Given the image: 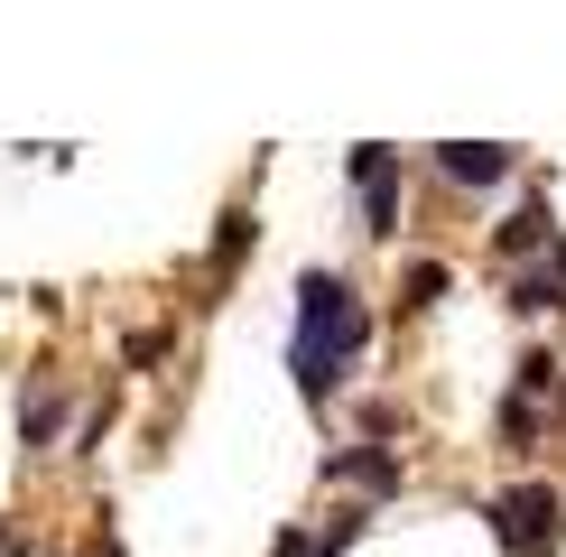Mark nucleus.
<instances>
[{
  "label": "nucleus",
  "mask_w": 566,
  "mask_h": 557,
  "mask_svg": "<svg viewBox=\"0 0 566 557\" xmlns=\"http://www.w3.org/2000/svg\"><path fill=\"white\" fill-rule=\"evenodd\" d=\"M363 344H371V316H363V297H353V278L306 270V278H297V344H289L297 390H306V400H325V390L353 371Z\"/></svg>",
  "instance_id": "nucleus-1"
},
{
  "label": "nucleus",
  "mask_w": 566,
  "mask_h": 557,
  "mask_svg": "<svg viewBox=\"0 0 566 557\" xmlns=\"http://www.w3.org/2000/svg\"><path fill=\"white\" fill-rule=\"evenodd\" d=\"M492 521H502V548L511 557H548L557 548V493H548V483L502 493V502H492Z\"/></svg>",
  "instance_id": "nucleus-2"
},
{
  "label": "nucleus",
  "mask_w": 566,
  "mask_h": 557,
  "mask_svg": "<svg viewBox=\"0 0 566 557\" xmlns=\"http://www.w3.org/2000/svg\"><path fill=\"white\" fill-rule=\"evenodd\" d=\"M353 186H363V232H390L399 223V158L381 149V139L353 149Z\"/></svg>",
  "instance_id": "nucleus-3"
},
{
  "label": "nucleus",
  "mask_w": 566,
  "mask_h": 557,
  "mask_svg": "<svg viewBox=\"0 0 566 557\" xmlns=\"http://www.w3.org/2000/svg\"><path fill=\"white\" fill-rule=\"evenodd\" d=\"M437 168L455 177V186H502L511 177V149H502V139H446Z\"/></svg>",
  "instance_id": "nucleus-4"
},
{
  "label": "nucleus",
  "mask_w": 566,
  "mask_h": 557,
  "mask_svg": "<svg viewBox=\"0 0 566 557\" xmlns=\"http://www.w3.org/2000/svg\"><path fill=\"white\" fill-rule=\"evenodd\" d=\"M325 483H363V493H399V455H390V446H335V455H325Z\"/></svg>",
  "instance_id": "nucleus-5"
},
{
  "label": "nucleus",
  "mask_w": 566,
  "mask_h": 557,
  "mask_svg": "<svg viewBox=\"0 0 566 557\" xmlns=\"http://www.w3.org/2000/svg\"><path fill=\"white\" fill-rule=\"evenodd\" d=\"M19 428H29V446H46V437L65 428V400L56 390H19Z\"/></svg>",
  "instance_id": "nucleus-6"
},
{
  "label": "nucleus",
  "mask_w": 566,
  "mask_h": 557,
  "mask_svg": "<svg viewBox=\"0 0 566 557\" xmlns=\"http://www.w3.org/2000/svg\"><path fill=\"white\" fill-rule=\"evenodd\" d=\"M538 242H557V232H548V204H530V214L502 223V251H538Z\"/></svg>",
  "instance_id": "nucleus-7"
},
{
  "label": "nucleus",
  "mask_w": 566,
  "mask_h": 557,
  "mask_svg": "<svg viewBox=\"0 0 566 557\" xmlns=\"http://www.w3.org/2000/svg\"><path fill=\"white\" fill-rule=\"evenodd\" d=\"M242 242H251V214H223V232H214V270L242 261Z\"/></svg>",
  "instance_id": "nucleus-8"
},
{
  "label": "nucleus",
  "mask_w": 566,
  "mask_h": 557,
  "mask_svg": "<svg viewBox=\"0 0 566 557\" xmlns=\"http://www.w3.org/2000/svg\"><path fill=\"white\" fill-rule=\"evenodd\" d=\"M502 437H511V446H530V437H538V400H511L502 409Z\"/></svg>",
  "instance_id": "nucleus-9"
}]
</instances>
